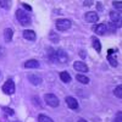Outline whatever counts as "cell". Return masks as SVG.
<instances>
[{"mask_svg":"<svg viewBox=\"0 0 122 122\" xmlns=\"http://www.w3.org/2000/svg\"><path fill=\"white\" fill-rule=\"evenodd\" d=\"M16 18H17V21L20 22L21 26H28V25H30V21H32L29 14L26 12L22 9H18L16 11Z\"/></svg>","mask_w":122,"mask_h":122,"instance_id":"obj_1","label":"cell"},{"mask_svg":"<svg viewBox=\"0 0 122 122\" xmlns=\"http://www.w3.org/2000/svg\"><path fill=\"white\" fill-rule=\"evenodd\" d=\"M55 26H56V29L57 30H60V32H65V30H67V29L71 28L72 23H71V21H70V20H67V18H60V20H57V21H56Z\"/></svg>","mask_w":122,"mask_h":122,"instance_id":"obj_2","label":"cell"},{"mask_svg":"<svg viewBox=\"0 0 122 122\" xmlns=\"http://www.w3.org/2000/svg\"><path fill=\"white\" fill-rule=\"evenodd\" d=\"M55 54H56V64L65 65L68 61V54L64 49H55Z\"/></svg>","mask_w":122,"mask_h":122,"instance_id":"obj_3","label":"cell"},{"mask_svg":"<svg viewBox=\"0 0 122 122\" xmlns=\"http://www.w3.org/2000/svg\"><path fill=\"white\" fill-rule=\"evenodd\" d=\"M15 90H16V88H15L14 81L7 79L3 86V93H5L6 95H12V94H15Z\"/></svg>","mask_w":122,"mask_h":122,"instance_id":"obj_4","label":"cell"},{"mask_svg":"<svg viewBox=\"0 0 122 122\" xmlns=\"http://www.w3.org/2000/svg\"><path fill=\"white\" fill-rule=\"evenodd\" d=\"M44 100H45V103L49 106H51V107H57L59 104H60V100H59V98L55 94H45L44 95Z\"/></svg>","mask_w":122,"mask_h":122,"instance_id":"obj_5","label":"cell"},{"mask_svg":"<svg viewBox=\"0 0 122 122\" xmlns=\"http://www.w3.org/2000/svg\"><path fill=\"white\" fill-rule=\"evenodd\" d=\"M116 54H117V49H109L107 50V61L110 62V65L112 67L118 66V61H117V59H115Z\"/></svg>","mask_w":122,"mask_h":122,"instance_id":"obj_6","label":"cell"},{"mask_svg":"<svg viewBox=\"0 0 122 122\" xmlns=\"http://www.w3.org/2000/svg\"><path fill=\"white\" fill-rule=\"evenodd\" d=\"M84 20L87 22H89V23H95V22H98V20H99V15L97 12L89 11V12H87L84 15Z\"/></svg>","mask_w":122,"mask_h":122,"instance_id":"obj_7","label":"cell"},{"mask_svg":"<svg viewBox=\"0 0 122 122\" xmlns=\"http://www.w3.org/2000/svg\"><path fill=\"white\" fill-rule=\"evenodd\" d=\"M65 101H66V104H67V106L70 107V109H72V110H77L78 107H79V104H78V101L73 98V97H66V99H65Z\"/></svg>","mask_w":122,"mask_h":122,"instance_id":"obj_8","label":"cell"},{"mask_svg":"<svg viewBox=\"0 0 122 122\" xmlns=\"http://www.w3.org/2000/svg\"><path fill=\"white\" fill-rule=\"evenodd\" d=\"M27 78H28V81H29V82L32 83L33 86H39V84H42V82H43V78L40 77L39 75H34V73L28 75Z\"/></svg>","mask_w":122,"mask_h":122,"instance_id":"obj_9","label":"cell"},{"mask_svg":"<svg viewBox=\"0 0 122 122\" xmlns=\"http://www.w3.org/2000/svg\"><path fill=\"white\" fill-rule=\"evenodd\" d=\"M22 34H23V38L29 40V42H34V40L37 39V34H36L34 30H32V29H25Z\"/></svg>","mask_w":122,"mask_h":122,"instance_id":"obj_10","label":"cell"},{"mask_svg":"<svg viewBox=\"0 0 122 122\" xmlns=\"http://www.w3.org/2000/svg\"><path fill=\"white\" fill-rule=\"evenodd\" d=\"M73 68L76 71H78V72H88V66L83 62V61H76V62L73 64Z\"/></svg>","mask_w":122,"mask_h":122,"instance_id":"obj_11","label":"cell"},{"mask_svg":"<svg viewBox=\"0 0 122 122\" xmlns=\"http://www.w3.org/2000/svg\"><path fill=\"white\" fill-rule=\"evenodd\" d=\"M110 20H111V22L121 27V15L120 12H116V11H111L110 12Z\"/></svg>","mask_w":122,"mask_h":122,"instance_id":"obj_12","label":"cell"},{"mask_svg":"<svg viewBox=\"0 0 122 122\" xmlns=\"http://www.w3.org/2000/svg\"><path fill=\"white\" fill-rule=\"evenodd\" d=\"M46 56H48L49 61H51V62L56 64V54H55V49L54 48H49L46 50Z\"/></svg>","mask_w":122,"mask_h":122,"instance_id":"obj_13","label":"cell"},{"mask_svg":"<svg viewBox=\"0 0 122 122\" xmlns=\"http://www.w3.org/2000/svg\"><path fill=\"white\" fill-rule=\"evenodd\" d=\"M12 37H14V30L11 28H6L4 30V39L6 43H10L12 40Z\"/></svg>","mask_w":122,"mask_h":122,"instance_id":"obj_14","label":"cell"},{"mask_svg":"<svg viewBox=\"0 0 122 122\" xmlns=\"http://www.w3.org/2000/svg\"><path fill=\"white\" fill-rule=\"evenodd\" d=\"M94 30H95V33H97V34L104 36V34L107 32V29H106V25H105V23H100V25H98V26L94 28Z\"/></svg>","mask_w":122,"mask_h":122,"instance_id":"obj_15","label":"cell"},{"mask_svg":"<svg viewBox=\"0 0 122 122\" xmlns=\"http://www.w3.org/2000/svg\"><path fill=\"white\" fill-rule=\"evenodd\" d=\"M39 61L37 60H28L25 62V67L26 68H39Z\"/></svg>","mask_w":122,"mask_h":122,"instance_id":"obj_16","label":"cell"},{"mask_svg":"<svg viewBox=\"0 0 122 122\" xmlns=\"http://www.w3.org/2000/svg\"><path fill=\"white\" fill-rule=\"evenodd\" d=\"M60 79L64 83H70L71 82V76H70V73L67 72V71H62V72L60 73Z\"/></svg>","mask_w":122,"mask_h":122,"instance_id":"obj_17","label":"cell"},{"mask_svg":"<svg viewBox=\"0 0 122 122\" xmlns=\"http://www.w3.org/2000/svg\"><path fill=\"white\" fill-rule=\"evenodd\" d=\"M92 44H93V48L95 49V51H98V53L101 51V44L97 37H92Z\"/></svg>","mask_w":122,"mask_h":122,"instance_id":"obj_18","label":"cell"},{"mask_svg":"<svg viewBox=\"0 0 122 122\" xmlns=\"http://www.w3.org/2000/svg\"><path fill=\"white\" fill-rule=\"evenodd\" d=\"M76 78H77L78 82L82 83V84H88V83H89V78H88L87 76H84V75H77Z\"/></svg>","mask_w":122,"mask_h":122,"instance_id":"obj_19","label":"cell"},{"mask_svg":"<svg viewBox=\"0 0 122 122\" xmlns=\"http://www.w3.org/2000/svg\"><path fill=\"white\" fill-rule=\"evenodd\" d=\"M49 39L51 40L53 43H59V40H60V37H59V34H56L54 30H51V32L49 33Z\"/></svg>","mask_w":122,"mask_h":122,"instance_id":"obj_20","label":"cell"},{"mask_svg":"<svg viewBox=\"0 0 122 122\" xmlns=\"http://www.w3.org/2000/svg\"><path fill=\"white\" fill-rule=\"evenodd\" d=\"M114 94H115V97H117L118 99H121V98H122V86H121V84H120V86H117V87L115 88Z\"/></svg>","mask_w":122,"mask_h":122,"instance_id":"obj_21","label":"cell"},{"mask_svg":"<svg viewBox=\"0 0 122 122\" xmlns=\"http://www.w3.org/2000/svg\"><path fill=\"white\" fill-rule=\"evenodd\" d=\"M38 121H39V122H54L50 117H48V116H45V115H42V114L38 116Z\"/></svg>","mask_w":122,"mask_h":122,"instance_id":"obj_22","label":"cell"},{"mask_svg":"<svg viewBox=\"0 0 122 122\" xmlns=\"http://www.w3.org/2000/svg\"><path fill=\"white\" fill-rule=\"evenodd\" d=\"M1 110L4 111V112H5L6 115H10V116H12V115L15 114V111H14L12 109H10V107H7V106H3V107H1Z\"/></svg>","mask_w":122,"mask_h":122,"instance_id":"obj_23","label":"cell"},{"mask_svg":"<svg viewBox=\"0 0 122 122\" xmlns=\"http://www.w3.org/2000/svg\"><path fill=\"white\" fill-rule=\"evenodd\" d=\"M0 7L9 9V7H10V3H9V1H3V0H0Z\"/></svg>","mask_w":122,"mask_h":122,"instance_id":"obj_24","label":"cell"},{"mask_svg":"<svg viewBox=\"0 0 122 122\" xmlns=\"http://www.w3.org/2000/svg\"><path fill=\"white\" fill-rule=\"evenodd\" d=\"M112 5H114V7L115 9H117V10H121V5H122V3L121 1H112Z\"/></svg>","mask_w":122,"mask_h":122,"instance_id":"obj_25","label":"cell"},{"mask_svg":"<svg viewBox=\"0 0 122 122\" xmlns=\"http://www.w3.org/2000/svg\"><path fill=\"white\" fill-rule=\"evenodd\" d=\"M121 117H122V114H121V111H118L117 116H116L115 120H114V122H121Z\"/></svg>","mask_w":122,"mask_h":122,"instance_id":"obj_26","label":"cell"},{"mask_svg":"<svg viewBox=\"0 0 122 122\" xmlns=\"http://www.w3.org/2000/svg\"><path fill=\"white\" fill-rule=\"evenodd\" d=\"M21 5L23 6V9H26V10H28V11H32V7H30L28 4H26V3H21Z\"/></svg>","mask_w":122,"mask_h":122,"instance_id":"obj_27","label":"cell"},{"mask_svg":"<svg viewBox=\"0 0 122 122\" xmlns=\"http://www.w3.org/2000/svg\"><path fill=\"white\" fill-rule=\"evenodd\" d=\"M79 56L82 59H86V51L84 50H79Z\"/></svg>","mask_w":122,"mask_h":122,"instance_id":"obj_28","label":"cell"},{"mask_svg":"<svg viewBox=\"0 0 122 122\" xmlns=\"http://www.w3.org/2000/svg\"><path fill=\"white\" fill-rule=\"evenodd\" d=\"M4 51H5L4 48H3L1 45H0V56H3V55H4Z\"/></svg>","mask_w":122,"mask_h":122,"instance_id":"obj_29","label":"cell"},{"mask_svg":"<svg viewBox=\"0 0 122 122\" xmlns=\"http://www.w3.org/2000/svg\"><path fill=\"white\" fill-rule=\"evenodd\" d=\"M83 4H84V6H90L92 4H93V1H84Z\"/></svg>","mask_w":122,"mask_h":122,"instance_id":"obj_30","label":"cell"},{"mask_svg":"<svg viewBox=\"0 0 122 122\" xmlns=\"http://www.w3.org/2000/svg\"><path fill=\"white\" fill-rule=\"evenodd\" d=\"M97 7H98L99 10H101V9H103V6H101V3H98V4H97Z\"/></svg>","mask_w":122,"mask_h":122,"instance_id":"obj_31","label":"cell"},{"mask_svg":"<svg viewBox=\"0 0 122 122\" xmlns=\"http://www.w3.org/2000/svg\"><path fill=\"white\" fill-rule=\"evenodd\" d=\"M77 122H87V121H86V120H83V118H79Z\"/></svg>","mask_w":122,"mask_h":122,"instance_id":"obj_32","label":"cell"}]
</instances>
